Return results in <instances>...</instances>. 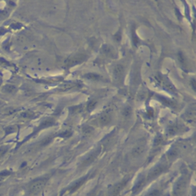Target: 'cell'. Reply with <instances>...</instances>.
Listing matches in <instances>:
<instances>
[{
  "instance_id": "6da1fadb",
  "label": "cell",
  "mask_w": 196,
  "mask_h": 196,
  "mask_svg": "<svg viewBox=\"0 0 196 196\" xmlns=\"http://www.w3.org/2000/svg\"><path fill=\"white\" fill-rule=\"evenodd\" d=\"M48 182L47 178H41V179H36L35 181H33L29 185V191L33 194H36L45 187V185Z\"/></svg>"
},
{
  "instance_id": "7a4b0ae2",
  "label": "cell",
  "mask_w": 196,
  "mask_h": 196,
  "mask_svg": "<svg viewBox=\"0 0 196 196\" xmlns=\"http://www.w3.org/2000/svg\"><path fill=\"white\" fill-rule=\"evenodd\" d=\"M85 59H86V55L84 54H78V55H74V56H72L69 58L66 59L65 61H64V64L67 67H72V66L82 63Z\"/></svg>"
},
{
  "instance_id": "3957f363",
  "label": "cell",
  "mask_w": 196,
  "mask_h": 196,
  "mask_svg": "<svg viewBox=\"0 0 196 196\" xmlns=\"http://www.w3.org/2000/svg\"><path fill=\"white\" fill-rule=\"evenodd\" d=\"M187 181L185 178H182L177 182L175 185L174 190H173V195L174 196H182L185 191L186 188V184Z\"/></svg>"
},
{
  "instance_id": "52a82bcc",
  "label": "cell",
  "mask_w": 196,
  "mask_h": 196,
  "mask_svg": "<svg viewBox=\"0 0 196 196\" xmlns=\"http://www.w3.org/2000/svg\"><path fill=\"white\" fill-rule=\"evenodd\" d=\"M99 153H100V150H98L97 149V150L94 151V153H92L91 154H90L89 156L84 160L83 163H82V166H87V165H90V164L92 163L93 162L95 161V159H96L97 157L98 156Z\"/></svg>"
},
{
  "instance_id": "9a60e30c",
  "label": "cell",
  "mask_w": 196,
  "mask_h": 196,
  "mask_svg": "<svg viewBox=\"0 0 196 196\" xmlns=\"http://www.w3.org/2000/svg\"><path fill=\"white\" fill-rule=\"evenodd\" d=\"M123 115L126 118H128L132 115V109L130 107H126L123 110Z\"/></svg>"
},
{
  "instance_id": "8fae6325",
  "label": "cell",
  "mask_w": 196,
  "mask_h": 196,
  "mask_svg": "<svg viewBox=\"0 0 196 196\" xmlns=\"http://www.w3.org/2000/svg\"><path fill=\"white\" fill-rule=\"evenodd\" d=\"M86 179H87V178L84 177V178H83L82 179L78 180V181H77L76 182L74 183V184H73V185H72L70 187V188H69L70 192H75V191H77V190L79 188H81V186H82V185H83L84 183V182L86 181Z\"/></svg>"
},
{
  "instance_id": "8992f818",
  "label": "cell",
  "mask_w": 196,
  "mask_h": 196,
  "mask_svg": "<svg viewBox=\"0 0 196 196\" xmlns=\"http://www.w3.org/2000/svg\"><path fill=\"white\" fill-rule=\"evenodd\" d=\"M126 183H127V180H123V181L120 182H119L118 184H117V185L112 188L111 192H110L111 196H117L120 194V192H121V191L124 188L125 186H126Z\"/></svg>"
},
{
  "instance_id": "277c9868",
  "label": "cell",
  "mask_w": 196,
  "mask_h": 196,
  "mask_svg": "<svg viewBox=\"0 0 196 196\" xmlns=\"http://www.w3.org/2000/svg\"><path fill=\"white\" fill-rule=\"evenodd\" d=\"M124 73V66L122 64H118L113 68V76L117 81H119L122 78L123 75Z\"/></svg>"
},
{
  "instance_id": "30bf717a",
  "label": "cell",
  "mask_w": 196,
  "mask_h": 196,
  "mask_svg": "<svg viewBox=\"0 0 196 196\" xmlns=\"http://www.w3.org/2000/svg\"><path fill=\"white\" fill-rule=\"evenodd\" d=\"M103 55H104L107 57H113L115 55L114 50L111 46L110 45H104L102 48Z\"/></svg>"
},
{
  "instance_id": "5bb4252c",
  "label": "cell",
  "mask_w": 196,
  "mask_h": 196,
  "mask_svg": "<svg viewBox=\"0 0 196 196\" xmlns=\"http://www.w3.org/2000/svg\"><path fill=\"white\" fill-rule=\"evenodd\" d=\"M94 131V129L91 126H86L85 127H84L83 129V133L84 136H90L91 135V133H93Z\"/></svg>"
},
{
  "instance_id": "d6986e66",
  "label": "cell",
  "mask_w": 196,
  "mask_h": 196,
  "mask_svg": "<svg viewBox=\"0 0 196 196\" xmlns=\"http://www.w3.org/2000/svg\"><path fill=\"white\" fill-rule=\"evenodd\" d=\"M160 195H161V192H160V191L159 190H153L152 192H150L149 193L148 195L146 196H160Z\"/></svg>"
},
{
  "instance_id": "9c48e42d",
  "label": "cell",
  "mask_w": 196,
  "mask_h": 196,
  "mask_svg": "<svg viewBox=\"0 0 196 196\" xmlns=\"http://www.w3.org/2000/svg\"><path fill=\"white\" fill-rule=\"evenodd\" d=\"M144 149H145V147H144L143 144H139V145H137V146H135L133 149V150H132V156L133 157L140 156V155L143 153Z\"/></svg>"
},
{
  "instance_id": "2e32d148",
  "label": "cell",
  "mask_w": 196,
  "mask_h": 196,
  "mask_svg": "<svg viewBox=\"0 0 196 196\" xmlns=\"http://www.w3.org/2000/svg\"><path fill=\"white\" fill-rule=\"evenodd\" d=\"M144 184H145V179H142V180L138 182L137 184L136 185V186L134 187V188H133V192H138L140 188H142V187L143 186Z\"/></svg>"
},
{
  "instance_id": "4fadbf2b",
  "label": "cell",
  "mask_w": 196,
  "mask_h": 196,
  "mask_svg": "<svg viewBox=\"0 0 196 196\" xmlns=\"http://www.w3.org/2000/svg\"><path fill=\"white\" fill-rule=\"evenodd\" d=\"M74 87H75V86H74V84L71 83L65 84H64L61 86V91H68V90H71L72 88H74Z\"/></svg>"
},
{
  "instance_id": "5b68a950",
  "label": "cell",
  "mask_w": 196,
  "mask_h": 196,
  "mask_svg": "<svg viewBox=\"0 0 196 196\" xmlns=\"http://www.w3.org/2000/svg\"><path fill=\"white\" fill-rule=\"evenodd\" d=\"M166 169V167L164 166H159L156 167L153 170H152L149 174L148 177H147V179L148 180H151V179H156L157 176H159V175L162 174V172L165 171Z\"/></svg>"
},
{
  "instance_id": "44dd1931",
  "label": "cell",
  "mask_w": 196,
  "mask_h": 196,
  "mask_svg": "<svg viewBox=\"0 0 196 196\" xmlns=\"http://www.w3.org/2000/svg\"><path fill=\"white\" fill-rule=\"evenodd\" d=\"M177 131H178V130H177V127H175V126H171L169 129V133L170 135H173V134L176 133Z\"/></svg>"
},
{
  "instance_id": "e0dca14e",
  "label": "cell",
  "mask_w": 196,
  "mask_h": 196,
  "mask_svg": "<svg viewBox=\"0 0 196 196\" xmlns=\"http://www.w3.org/2000/svg\"><path fill=\"white\" fill-rule=\"evenodd\" d=\"M15 90H16V88L13 85H7L4 88L5 91L8 92V93H12V92L15 91Z\"/></svg>"
},
{
  "instance_id": "ffe728a7",
  "label": "cell",
  "mask_w": 196,
  "mask_h": 196,
  "mask_svg": "<svg viewBox=\"0 0 196 196\" xmlns=\"http://www.w3.org/2000/svg\"><path fill=\"white\" fill-rule=\"evenodd\" d=\"M162 139L161 136H157V137L155 139V142H154L155 146H159V145L162 143Z\"/></svg>"
},
{
  "instance_id": "7402d4cb",
  "label": "cell",
  "mask_w": 196,
  "mask_h": 196,
  "mask_svg": "<svg viewBox=\"0 0 196 196\" xmlns=\"http://www.w3.org/2000/svg\"><path fill=\"white\" fill-rule=\"evenodd\" d=\"M179 61H180V62L182 64H185V57L183 56L182 54H179Z\"/></svg>"
},
{
  "instance_id": "7c38bea8",
  "label": "cell",
  "mask_w": 196,
  "mask_h": 196,
  "mask_svg": "<svg viewBox=\"0 0 196 196\" xmlns=\"http://www.w3.org/2000/svg\"><path fill=\"white\" fill-rule=\"evenodd\" d=\"M97 101L95 100H90L87 105V110L88 111H91L93 110L97 107Z\"/></svg>"
},
{
  "instance_id": "ac0fdd59",
  "label": "cell",
  "mask_w": 196,
  "mask_h": 196,
  "mask_svg": "<svg viewBox=\"0 0 196 196\" xmlns=\"http://www.w3.org/2000/svg\"><path fill=\"white\" fill-rule=\"evenodd\" d=\"M85 77L89 79V80H98L100 78V76L96 74H88Z\"/></svg>"
},
{
  "instance_id": "ba28073f",
  "label": "cell",
  "mask_w": 196,
  "mask_h": 196,
  "mask_svg": "<svg viewBox=\"0 0 196 196\" xmlns=\"http://www.w3.org/2000/svg\"><path fill=\"white\" fill-rule=\"evenodd\" d=\"M98 122H99V124L101 126H107L111 122V117L109 114L105 113L103 115L100 116V117L98 120Z\"/></svg>"
},
{
  "instance_id": "603a6c76",
  "label": "cell",
  "mask_w": 196,
  "mask_h": 196,
  "mask_svg": "<svg viewBox=\"0 0 196 196\" xmlns=\"http://www.w3.org/2000/svg\"><path fill=\"white\" fill-rule=\"evenodd\" d=\"M192 87H193V88L195 89V81L193 80V81H192Z\"/></svg>"
}]
</instances>
